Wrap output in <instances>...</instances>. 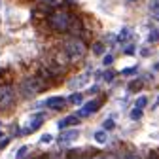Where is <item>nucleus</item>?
I'll use <instances>...</instances> for the list:
<instances>
[{
    "label": "nucleus",
    "instance_id": "f257e3e1",
    "mask_svg": "<svg viewBox=\"0 0 159 159\" xmlns=\"http://www.w3.org/2000/svg\"><path fill=\"white\" fill-rule=\"evenodd\" d=\"M65 53L70 61H80V59H84L85 53H87V46L85 42L80 36H72L65 42Z\"/></svg>",
    "mask_w": 159,
    "mask_h": 159
},
{
    "label": "nucleus",
    "instance_id": "f03ea898",
    "mask_svg": "<svg viewBox=\"0 0 159 159\" xmlns=\"http://www.w3.org/2000/svg\"><path fill=\"white\" fill-rule=\"evenodd\" d=\"M70 13L66 11H53L48 17V23L51 27V30L55 32H68V25H70Z\"/></svg>",
    "mask_w": 159,
    "mask_h": 159
},
{
    "label": "nucleus",
    "instance_id": "7ed1b4c3",
    "mask_svg": "<svg viewBox=\"0 0 159 159\" xmlns=\"http://www.w3.org/2000/svg\"><path fill=\"white\" fill-rule=\"evenodd\" d=\"M46 82L40 76H30V78H27L25 82L21 84V91H23V95L25 97H29V95H36V93H42L44 89H46Z\"/></svg>",
    "mask_w": 159,
    "mask_h": 159
},
{
    "label": "nucleus",
    "instance_id": "20e7f679",
    "mask_svg": "<svg viewBox=\"0 0 159 159\" xmlns=\"http://www.w3.org/2000/svg\"><path fill=\"white\" fill-rule=\"evenodd\" d=\"M13 102V87L11 85H0V108H8Z\"/></svg>",
    "mask_w": 159,
    "mask_h": 159
},
{
    "label": "nucleus",
    "instance_id": "39448f33",
    "mask_svg": "<svg viewBox=\"0 0 159 159\" xmlns=\"http://www.w3.org/2000/svg\"><path fill=\"white\" fill-rule=\"evenodd\" d=\"M98 108H101V102H98V101H89L84 108H80V112H78L76 116H78V117H87V116L95 114Z\"/></svg>",
    "mask_w": 159,
    "mask_h": 159
},
{
    "label": "nucleus",
    "instance_id": "423d86ee",
    "mask_svg": "<svg viewBox=\"0 0 159 159\" xmlns=\"http://www.w3.org/2000/svg\"><path fill=\"white\" fill-rule=\"evenodd\" d=\"M42 121H44V116H42V114L30 116V117H29V123H27V127H25L23 133H32V131H36L40 125H42Z\"/></svg>",
    "mask_w": 159,
    "mask_h": 159
},
{
    "label": "nucleus",
    "instance_id": "0eeeda50",
    "mask_svg": "<svg viewBox=\"0 0 159 159\" xmlns=\"http://www.w3.org/2000/svg\"><path fill=\"white\" fill-rule=\"evenodd\" d=\"M87 80H89V74H80L78 78H72L70 82H68V87L70 89H80L82 85L87 84Z\"/></svg>",
    "mask_w": 159,
    "mask_h": 159
},
{
    "label": "nucleus",
    "instance_id": "6e6552de",
    "mask_svg": "<svg viewBox=\"0 0 159 159\" xmlns=\"http://www.w3.org/2000/svg\"><path fill=\"white\" fill-rule=\"evenodd\" d=\"M44 106H49L53 110H61V108H65V98L63 97H49L44 102Z\"/></svg>",
    "mask_w": 159,
    "mask_h": 159
},
{
    "label": "nucleus",
    "instance_id": "1a4fd4ad",
    "mask_svg": "<svg viewBox=\"0 0 159 159\" xmlns=\"http://www.w3.org/2000/svg\"><path fill=\"white\" fill-rule=\"evenodd\" d=\"M63 131H65V129H63ZM78 136H80L78 129H72V131H65V133L61 134V138H59V144H68V142L76 140Z\"/></svg>",
    "mask_w": 159,
    "mask_h": 159
},
{
    "label": "nucleus",
    "instance_id": "9d476101",
    "mask_svg": "<svg viewBox=\"0 0 159 159\" xmlns=\"http://www.w3.org/2000/svg\"><path fill=\"white\" fill-rule=\"evenodd\" d=\"M78 123H80V117H78V116L74 114V116H68V117H65V119H61V121H59L57 125H59V129H61V131H63V129H66L68 125H78Z\"/></svg>",
    "mask_w": 159,
    "mask_h": 159
},
{
    "label": "nucleus",
    "instance_id": "9b49d317",
    "mask_svg": "<svg viewBox=\"0 0 159 159\" xmlns=\"http://www.w3.org/2000/svg\"><path fill=\"white\" fill-rule=\"evenodd\" d=\"M95 140H97L98 144H104V142L108 140V134H106V131H97V133H95Z\"/></svg>",
    "mask_w": 159,
    "mask_h": 159
},
{
    "label": "nucleus",
    "instance_id": "f8f14e48",
    "mask_svg": "<svg viewBox=\"0 0 159 159\" xmlns=\"http://www.w3.org/2000/svg\"><path fill=\"white\" fill-rule=\"evenodd\" d=\"M68 101H70V104H76V106H78V104L84 102V97L80 95V93H72V95L68 97Z\"/></svg>",
    "mask_w": 159,
    "mask_h": 159
},
{
    "label": "nucleus",
    "instance_id": "ddd939ff",
    "mask_svg": "<svg viewBox=\"0 0 159 159\" xmlns=\"http://www.w3.org/2000/svg\"><path fill=\"white\" fill-rule=\"evenodd\" d=\"M93 53H97V55H102V53H104V44H101V42L93 44Z\"/></svg>",
    "mask_w": 159,
    "mask_h": 159
},
{
    "label": "nucleus",
    "instance_id": "4468645a",
    "mask_svg": "<svg viewBox=\"0 0 159 159\" xmlns=\"http://www.w3.org/2000/svg\"><path fill=\"white\" fill-rule=\"evenodd\" d=\"M148 40H150V44H155V42H159V30H152L150 32V36H148Z\"/></svg>",
    "mask_w": 159,
    "mask_h": 159
},
{
    "label": "nucleus",
    "instance_id": "2eb2a0df",
    "mask_svg": "<svg viewBox=\"0 0 159 159\" xmlns=\"http://www.w3.org/2000/svg\"><path fill=\"white\" fill-rule=\"evenodd\" d=\"M152 13L155 19H159V0H153L152 2Z\"/></svg>",
    "mask_w": 159,
    "mask_h": 159
},
{
    "label": "nucleus",
    "instance_id": "dca6fc26",
    "mask_svg": "<svg viewBox=\"0 0 159 159\" xmlns=\"http://www.w3.org/2000/svg\"><path fill=\"white\" fill-rule=\"evenodd\" d=\"M127 38H129V29H121V32L117 34V40L123 42V40H127Z\"/></svg>",
    "mask_w": 159,
    "mask_h": 159
},
{
    "label": "nucleus",
    "instance_id": "f3484780",
    "mask_svg": "<svg viewBox=\"0 0 159 159\" xmlns=\"http://www.w3.org/2000/svg\"><path fill=\"white\" fill-rule=\"evenodd\" d=\"M146 104H148V98L146 97H138L136 98V108H144Z\"/></svg>",
    "mask_w": 159,
    "mask_h": 159
},
{
    "label": "nucleus",
    "instance_id": "a211bd4d",
    "mask_svg": "<svg viewBox=\"0 0 159 159\" xmlns=\"http://www.w3.org/2000/svg\"><path fill=\"white\" fill-rule=\"evenodd\" d=\"M131 117H133V119H140V117H142V108H134V110L131 112Z\"/></svg>",
    "mask_w": 159,
    "mask_h": 159
},
{
    "label": "nucleus",
    "instance_id": "6ab92c4d",
    "mask_svg": "<svg viewBox=\"0 0 159 159\" xmlns=\"http://www.w3.org/2000/svg\"><path fill=\"white\" fill-rule=\"evenodd\" d=\"M116 127V123L112 121V119H106V121H104V131H112Z\"/></svg>",
    "mask_w": 159,
    "mask_h": 159
},
{
    "label": "nucleus",
    "instance_id": "aec40b11",
    "mask_svg": "<svg viewBox=\"0 0 159 159\" xmlns=\"http://www.w3.org/2000/svg\"><path fill=\"white\" fill-rule=\"evenodd\" d=\"M112 63H114V57H112V55H104V57H102V65H104V66H106V65H112Z\"/></svg>",
    "mask_w": 159,
    "mask_h": 159
},
{
    "label": "nucleus",
    "instance_id": "412c9836",
    "mask_svg": "<svg viewBox=\"0 0 159 159\" xmlns=\"http://www.w3.org/2000/svg\"><path fill=\"white\" fill-rule=\"evenodd\" d=\"M27 150H29L27 146H23V148H19V152H17V155H15V157H17V159H23V157H25V153H27Z\"/></svg>",
    "mask_w": 159,
    "mask_h": 159
},
{
    "label": "nucleus",
    "instance_id": "4be33fe9",
    "mask_svg": "<svg viewBox=\"0 0 159 159\" xmlns=\"http://www.w3.org/2000/svg\"><path fill=\"white\" fill-rule=\"evenodd\" d=\"M140 85H142L140 80H138V82H131V84H129V89H131V91H134V89H138Z\"/></svg>",
    "mask_w": 159,
    "mask_h": 159
},
{
    "label": "nucleus",
    "instance_id": "5701e85b",
    "mask_svg": "<svg viewBox=\"0 0 159 159\" xmlns=\"http://www.w3.org/2000/svg\"><path fill=\"white\" fill-rule=\"evenodd\" d=\"M102 78H104V82H112V80H114V72H110V70H108V72H104V74H102Z\"/></svg>",
    "mask_w": 159,
    "mask_h": 159
},
{
    "label": "nucleus",
    "instance_id": "b1692460",
    "mask_svg": "<svg viewBox=\"0 0 159 159\" xmlns=\"http://www.w3.org/2000/svg\"><path fill=\"white\" fill-rule=\"evenodd\" d=\"M40 142H42V144H48V142H51V134H44L42 138H40Z\"/></svg>",
    "mask_w": 159,
    "mask_h": 159
},
{
    "label": "nucleus",
    "instance_id": "393cba45",
    "mask_svg": "<svg viewBox=\"0 0 159 159\" xmlns=\"http://www.w3.org/2000/svg\"><path fill=\"white\" fill-rule=\"evenodd\" d=\"M150 159H159V150H152L150 152Z\"/></svg>",
    "mask_w": 159,
    "mask_h": 159
},
{
    "label": "nucleus",
    "instance_id": "a878e982",
    "mask_svg": "<svg viewBox=\"0 0 159 159\" xmlns=\"http://www.w3.org/2000/svg\"><path fill=\"white\" fill-rule=\"evenodd\" d=\"M44 2H46L48 6H57V4H59V0H44Z\"/></svg>",
    "mask_w": 159,
    "mask_h": 159
},
{
    "label": "nucleus",
    "instance_id": "bb28decb",
    "mask_svg": "<svg viewBox=\"0 0 159 159\" xmlns=\"http://www.w3.org/2000/svg\"><path fill=\"white\" fill-rule=\"evenodd\" d=\"M136 72V68H125V70H121V74H134Z\"/></svg>",
    "mask_w": 159,
    "mask_h": 159
},
{
    "label": "nucleus",
    "instance_id": "cd10ccee",
    "mask_svg": "<svg viewBox=\"0 0 159 159\" xmlns=\"http://www.w3.org/2000/svg\"><path fill=\"white\" fill-rule=\"evenodd\" d=\"M125 53H127V55H133V53H134V48H127Z\"/></svg>",
    "mask_w": 159,
    "mask_h": 159
},
{
    "label": "nucleus",
    "instance_id": "c85d7f7f",
    "mask_svg": "<svg viewBox=\"0 0 159 159\" xmlns=\"http://www.w3.org/2000/svg\"><path fill=\"white\" fill-rule=\"evenodd\" d=\"M49 159H59V155H57V153H53V155H51Z\"/></svg>",
    "mask_w": 159,
    "mask_h": 159
},
{
    "label": "nucleus",
    "instance_id": "c756f323",
    "mask_svg": "<svg viewBox=\"0 0 159 159\" xmlns=\"http://www.w3.org/2000/svg\"><path fill=\"white\" fill-rule=\"evenodd\" d=\"M153 68H155V70H159V63H157V65H155V66H153Z\"/></svg>",
    "mask_w": 159,
    "mask_h": 159
},
{
    "label": "nucleus",
    "instance_id": "7c9ffc66",
    "mask_svg": "<svg viewBox=\"0 0 159 159\" xmlns=\"http://www.w3.org/2000/svg\"><path fill=\"white\" fill-rule=\"evenodd\" d=\"M34 159H44V157H34Z\"/></svg>",
    "mask_w": 159,
    "mask_h": 159
},
{
    "label": "nucleus",
    "instance_id": "2f4dec72",
    "mask_svg": "<svg viewBox=\"0 0 159 159\" xmlns=\"http://www.w3.org/2000/svg\"><path fill=\"white\" fill-rule=\"evenodd\" d=\"M2 136H4V134H2V133H0V138H2Z\"/></svg>",
    "mask_w": 159,
    "mask_h": 159
},
{
    "label": "nucleus",
    "instance_id": "473e14b6",
    "mask_svg": "<svg viewBox=\"0 0 159 159\" xmlns=\"http://www.w3.org/2000/svg\"><path fill=\"white\" fill-rule=\"evenodd\" d=\"M131 2H134V0H131Z\"/></svg>",
    "mask_w": 159,
    "mask_h": 159
}]
</instances>
